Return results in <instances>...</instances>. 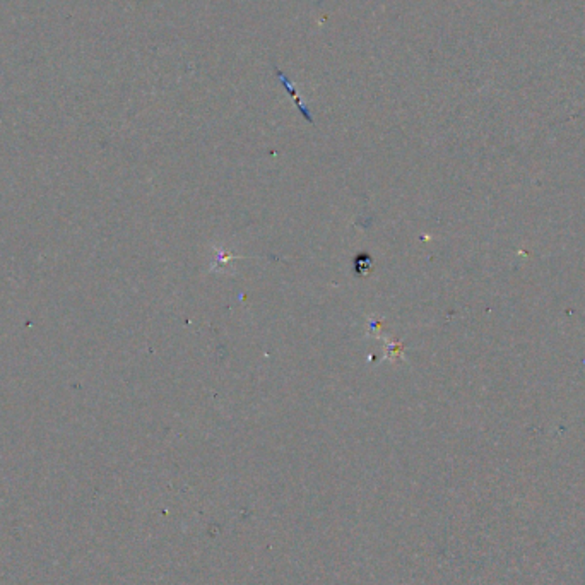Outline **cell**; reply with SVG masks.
<instances>
[{
	"label": "cell",
	"mask_w": 585,
	"mask_h": 585,
	"mask_svg": "<svg viewBox=\"0 0 585 585\" xmlns=\"http://www.w3.org/2000/svg\"><path fill=\"white\" fill-rule=\"evenodd\" d=\"M276 76H277V78H279V79H281V83H283V84H284V88H286V89H288L289 96H291V98H293V100H294V103H296V106H298V108H300V112L303 113V117H305V118H306V122L314 123V117H311L310 110H309V108H306V106L301 103V101H300V98H298V93H296V89H294V88L291 86V83H289V79H288V78H286V74H284V72H281L279 69H276Z\"/></svg>",
	"instance_id": "cell-1"
},
{
	"label": "cell",
	"mask_w": 585,
	"mask_h": 585,
	"mask_svg": "<svg viewBox=\"0 0 585 585\" xmlns=\"http://www.w3.org/2000/svg\"><path fill=\"white\" fill-rule=\"evenodd\" d=\"M353 266H354V274L363 277L368 274V272L371 271V267H373V259H371V255L368 254H358L356 259H354Z\"/></svg>",
	"instance_id": "cell-2"
},
{
	"label": "cell",
	"mask_w": 585,
	"mask_h": 585,
	"mask_svg": "<svg viewBox=\"0 0 585 585\" xmlns=\"http://www.w3.org/2000/svg\"><path fill=\"white\" fill-rule=\"evenodd\" d=\"M238 259H243V257H240V255L229 254V252L224 249H216V260H214V266L211 267V271H219V269L228 267L229 262H233V260H238Z\"/></svg>",
	"instance_id": "cell-3"
}]
</instances>
